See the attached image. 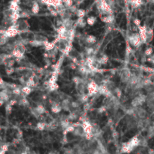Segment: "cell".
Listing matches in <instances>:
<instances>
[{
	"label": "cell",
	"instance_id": "cell-1",
	"mask_svg": "<svg viewBox=\"0 0 154 154\" xmlns=\"http://www.w3.org/2000/svg\"><path fill=\"white\" fill-rule=\"evenodd\" d=\"M141 140L139 139L138 136H134L129 141L125 142L122 144L121 152L123 153H130L132 152L137 147L140 145Z\"/></svg>",
	"mask_w": 154,
	"mask_h": 154
},
{
	"label": "cell",
	"instance_id": "cell-2",
	"mask_svg": "<svg viewBox=\"0 0 154 154\" xmlns=\"http://www.w3.org/2000/svg\"><path fill=\"white\" fill-rule=\"evenodd\" d=\"M20 32L18 30V29L17 28L15 24H12L10 26H8L6 29H2L1 30V34H4L5 36H6L9 38H12L16 37L17 36L20 34Z\"/></svg>",
	"mask_w": 154,
	"mask_h": 154
},
{
	"label": "cell",
	"instance_id": "cell-3",
	"mask_svg": "<svg viewBox=\"0 0 154 154\" xmlns=\"http://www.w3.org/2000/svg\"><path fill=\"white\" fill-rule=\"evenodd\" d=\"M129 42L130 43L131 45L136 47H140L143 44L139 33H133L131 36H129Z\"/></svg>",
	"mask_w": 154,
	"mask_h": 154
},
{
	"label": "cell",
	"instance_id": "cell-4",
	"mask_svg": "<svg viewBox=\"0 0 154 154\" xmlns=\"http://www.w3.org/2000/svg\"><path fill=\"white\" fill-rule=\"evenodd\" d=\"M98 90H99V85L95 80H90V82L87 83V91H88L87 94L90 96H93L98 93Z\"/></svg>",
	"mask_w": 154,
	"mask_h": 154
},
{
	"label": "cell",
	"instance_id": "cell-5",
	"mask_svg": "<svg viewBox=\"0 0 154 154\" xmlns=\"http://www.w3.org/2000/svg\"><path fill=\"white\" fill-rule=\"evenodd\" d=\"M146 101V96H144V95H138L135 96L132 102H131V105L132 108H138L141 106Z\"/></svg>",
	"mask_w": 154,
	"mask_h": 154
},
{
	"label": "cell",
	"instance_id": "cell-6",
	"mask_svg": "<svg viewBox=\"0 0 154 154\" xmlns=\"http://www.w3.org/2000/svg\"><path fill=\"white\" fill-rule=\"evenodd\" d=\"M15 26H17V28L18 29V30L20 32H26L29 31V24L27 22L26 20L22 19V20H19L18 22L15 23Z\"/></svg>",
	"mask_w": 154,
	"mask_h": 154
},
{
	"label": "cell",
	"instance_id": "cell-7",
	"mask_svg": "<svg viewBox=\"0 0 154 154\" xmlns=\"http://www.w3.org/2000/svg\"><path fill=\"white\" fill-rule=\"evenodd\" d=\"M132 77V73L130 70L127 68H125L120 72V79L123 83H128Z\"/></svg>",
	"mask_w": 154,
	"mask_h": 154
},
{
	"label": "cell",
	"instance_id": "cell-8",
	"mask_svg": "<svg viewBox=\"0 0 154 154\" xmlns=\"http://www.w3.org/2000/svg\"><path fill=\"white\" fill-rule=\"evenodd\" d=\"M73 125L75 126V130H74L73 133L77 136L85 137V132H84L82 123H75Z\"/></svg>",
	"mask_w": 154,
	"mask_h": 154
},
{
	"label": "cell",
	"instance_id": "cell-9",
	"mask_svg": "<svg viewBox=\"0 0 154 154\" xmlns=\"http://www.w3.org/2000/svg\"><path fill=\"white\" fill-rule=\"evenodd\" d=\"M134 115H135L140 119H143L147 116V111L141 106L138 108H134Z\"/></svg>",
	"mask_w": 154,
	"mask_h": 154
},
{
	"label": "cell",
	"instance_id": "cell-10",
	"mask_svg": "<svg viewBox=\"0 0 154 154\" xmlns=\"http://www.w3.org/2000/svg\"><path fill=\"white\" fill-rule=\"evenodd\" d=\"M11 54L18 62H20L21 60L23 59V57H24V53L18 48H14V50L12 51Z\"/></svg>",
	"mask_w": 154,
	"mask_h": 154
},
{
	"label": "cell",
	"instance_id": "cell-11",
	"mask_svg": "<svg viewBox=\"0 0 154 154\" xmlns=\"http://www.w3.org/2000/svg\"><path fill=\"white\" fill-rule=\"evenodd\" d=\"M20 0H12L9 4V9L12 11H21L20 8Z\"/></svg>",
	"mask_w": 154,
	"mask_h": 154
},
{
	"label": "cell",
	"instance_id": "cell-12",
	"mask_svg": "<svg viewBox=\"0 0 154 154\" xmlns=\"http://www.w3.org/2000/svg\"><path fill=\"white\" fill-rule=\"evenodd\" d=\"M139 35L141 36V38L142 40V42L146 44L147 43V27L146 26H139Z\"/></svg>",
	"mask_w": 154,
	"mask_h": 154
},
{
	"label": "cell",
	"instance_id": "cell-13",
	"mask_svg": "<svg viewBox=\"0 0 154 154\" xmlns=\"http://www.w3.org/2000/svg\"><path fill=\"white\" fill-rule=\"evenodd\" d=\"M50 109H51V111H52L54 114H59L61 112L62 108V105L59 103V102L54 101L53 104L51 105Z\"/></svg>",
	"mask_w": 154,
	"mask_h": 154
},
{
	"label": "cell",
	"instance_id": "cell-14",
	"mask_svg": "<svg viewBox=\"0 0 154 154\" xmlns=\"http://www.w3.org/2000/svg\"><path fill=\"white\" fill-rule=\"evenodd\" d=\"M101 20L105 23H112L114 20L113 14H107L101 17Z\"/></svg>",
	"mask_w": 154,
	"mask_h": 154
},
{
	"label": "cell",
	"instance_id": "cell-15",
	"mask_svg": "<svg viewBox=\"0 0 154 154\" xmlns=\"http://www.w3.org/2000/svg\"><path fill=\"white\" fill-rule=\"evenodd\" d=\"M61 105L63 110L65 111H69L71 108V101L68 100V98H64L62 100L61 102Z\"/></svg>",
	"mask_w": 154,
	"mask_h": 154
},
{
	"label": "cell",
	"instance_id": "cell-16",
	"mask_svg": "<svg viewBox=\"0 0 154 154\" xmlns=\"http://www.w3.org/2000/svg\"><path fill=\"white\" fill-rule=\"evenodd\" d=\"M85 40V42H86L87 44H90V45H93L94 44L96 43L97 41V38L96 36H93V35H88L86 36V38H84Z\"/></svg>",
	"mask_w": 154,
	"mask_h": 154
},
{
	"label": "cell",
	"instance_id": "cell-17",
	"mask_svg": "<svg viewBox=\"0 0 154 154\" xmlns=\"http://www.w3.org/2000/svg\"><path fill=\"white\" fill-rule=\"evenodd\" d=\"M33 39H35L38 41H41V42H43V43H47L48 41V39L46 36H43V35H40V34H36V35L34 36V38Z\"/></svg>",
	"mask_w": 154,
	"mask_h": 154
},
{
	"label": "cell",
	"instance_id": "cell-18",
	"mask_svg": "<svg viewBox=\"0 0 154 154\" xmlns=\"http://www.w3.org/2000/svg\"><path fill=\"white\" fill-rule=\"evenodd\" d=\"M40 11V6L37 2H33L31 8V11L33 14H37Z\"/></svg>",
	"mask_w": 154,
	"mask_h": 154
},
{
	"label": "cell",
	"instance_id": "cell-19",
	"mask_svg": "<svg viewBox=\"0 0 154 154\" xmlns=\"http://www.w3.org/2000/svg\"><path fill=\"white\" fill-rule=\"evenodd\" d=\"M63 25L65 26V28L68 30L72 29V26L74 25V21L71 19H67L63 20Z\"/></svg>",
	"mask_w": 154,
	"mask_h": 154
},
{
	"label": "cell",
	"instance_id": "cell-20",
	"mask_svg": "<svg viewBox=\"0 0 154 154\" xmlns=\"http://www.w3.org/2000/svg\"><path fill=\"white\" fill-rule=\"evenodd\" d=\"M47 88H48V90L50 92H56L59 89V85L57 82L56 83H49L48 86H47Z\"/></svg>",
	"mask_w": 154,
	"mask_h": 154
},
{
	"label": "cell",
	"instance_id": "cell-21",
	"mask_svg": "<svg viewBox=\"0 0 154 154\" xmlns=\"http://www.w3.org/2000/svg\"><path fill=\"white\" fill-rule=\"evenodd\" d=\"M44 49L45 50L47 51V52H48V51H50V50H54L57 46L55 44V43L54 42H50V41H47L45 44H44Z\"/></svg>",
	"mask_w": 154,
	"mask_h": 154
},
{
	"label": "cell",
	"instance_id": "cell-22",
	"mask_svg": "<svg viewBox=\"0 0 154 154\" xmlns=\"http://www.w3.org/2000/svg\"><path fill=\"white\" fill-rule=\"evenodd\" d=\"M153 38V31L151 28H147V43H150L152 41Z\"/></svg>",
	"mask_w": 154,
	"mask_h": 154
},
{
	"label": "cell",
	"instance_id": "cell-23",
	"mask_svg": "<svg viewBox=\"0 0 154 154\" xmlns=\"http://www.w3.org/2000/svg\"><path fill=\"white\" fill-rule=\"evenodd\" d=\"M130 4L133 8H137L143 4V1L142 0H130Z\"/></svg>",
	"mask_w": 154,
	"mask_h": 154
},
{
	"label": "cell",
	"instance_id": "cell-24",
	"mask_svg": "<svg viewBox=\"0 0 154 154\" xmlns=\"http://www.w3.org/2000/svg\"><path fill=\"white\" fill-rule=\"evenodd\" d=\"M25 85H26V86H28L29 87H32V88L35 87L36 86V81H35V79H34V76H32L29 78H28Z\"/></svg>",
	"mask_w": 154,
	"mask_h": 154
},
{
	"label": "cell",
	"instance_id": "cell-25",
	"mask_svg": "<svg viewBox=\"0 0 154 154\" xmlns=\"http://www.w3.org/2000/svg\"><path fill=\"white\" fill-rule=\"evenodd\" d=\"M35 109H36V111L38 112V114L39 115H42V114H44L45 113V111H46L45 108H44V106L42 104H39V105H38L35 108Z\"/></svg>",
	"mask_w": 154,
	"mask_h": 154
},
{
	"label": "cell",
	"instance_id": "cell-26",
	"mask_svg": "<svg viewBox=\"0 0 154 154\" xmlns=\"http://www.w3.org/2000/svg\"><path fill=\"white\" fill-rule=\"evenodd\" d=\"M89 97L90 96L88 94H82V95H80L79 96V101L80 103H87L89 100Z\"/></svg>",
	"mask_w": 154,
	"mask_h": 154
},
{
	"label": "cell",
	"instance_id": "cell-27",
	"mask_svg": "<svg viewBox=\"0 0 154 154\" xmlns=\"http://www.w3.org/2000/svg\"><path fill=\"white\" fill-rule=\"evenodd\" d=\"M12 90V94L14 95L15 96H20L21 95H23L22 93V88H20L18 87H15Z\"/></svg>",
	"mask_w": 154,
	"mask_h": 154
},
{
	"label": "cell",
	"instance_id": "cell-28",
	"mask_svg": "<svg viewBox=\"0 0 154 154\" xmlns=\"http://www.w3.org/2000/svg\"><path fill=\"white\" fill-rule=\"evenodd\" d=\"M87 24V22L84 20V18H78L77 20V25L80 28H84Z\"/></svg>",
	"mask_w": 154,
	"mask_h": 154
},
{
	"label": "cell",
	"instance_id": "cell-29",
	"mask_svg": "<svg viewBox=\"0 0 154 154\" xmlns=\"http://www.w3.org/2000/svg\"><path fill=\"white\" fill-rule=\"evenodd\" d=\"M47 127V123L44 122H39L36 125V129L39 131H44Z\"/></svg>",
	"mask_w": 154,
	"mask_h": 154
},
{
	"label": "cell",
	"instance_id": "cell-30",
	"mask_svg": "<svg viewBox=\"0 0 154 154\" xmlns=\"http://www.w3.org/2000/svg\"><path fill=\"white\" fill-rule=\"evenodd\" d=\"M9 40V38H8L4 34H1V38H0V44L1 46H4L6 44H8Z\"/></svg>",
	"mask_w": 154,
	"mask_h": 154
},
{
	"label": "cell",
	"instance_id": "cell-31",
	"mask_svg": "<svg viewBox=\"0 0 154 154\" xmlns=\"http://www.w3.org/2000/svg\"><path fill=\"white\" fill-rule=\"evenodd\" d=\"M32 87H29L26 86V85H25L24 87H22V93H23V95L27 96V95L30 94L32 93Z\"/></svg>",
	"mask_w": 154,
	"mask_h": 154
},
{
	"label": "cell",
	"instance_id": "cell-32",
	"mask_svg": "<svg viewBox=\"0 0 154 154\" xmlns=\"http://www.w3.org/2000/svg\"><path fill=\"white\" fill-rule=\"evenodd\" d=\"M112 93L115 97H116L119 99L120 98L121 96H122V92H121L120 89H119L117 87H115V89L112 91Z\"/></svg>",
	"mask_w": 154,
	"mask_h": 154
},
{
	"label": "cell",
	"instance_id": "cell-33",
	"mask_svg": "<svg viewBox=\"0 0 154 154\" xmlns=\"http://www.w3.org/2000/svg\"><path fill=\"white\" fill-rule=\"evenodd\" d=\"M98 60L101 65H105L108 61V57L106 55H102L99 58H98Z\"/></svg>",
	"mask_w": 154,
	"mask_h": 154
},
{
	"label": "cell",
	"instance_id": "cell-34",
	"mask_svg": "<svg viewBox=\"0 0 154 154\" xmlns=\"http://www.w3.org/2000/svg\"><path fill=\"white\" fill-rule=\"evenodd\" d=\"M94 52H95V50L93 47H87L86 48H85V53H86V54L88 57L93 56Z\"/></svg>",
	"mask_w": 154,
	"mask_h": 154
},
{
	"label": "cell",
	"instance_id": "cell-35",
	"mask_svg": "<svg viewBox=\"0 0 154 154\" xmlns=\"http://www.w3.org/2000/svg\"><path fill=\"white\" fill-rule=\"evenodd\" d=\"M96 20H97V19H96V17L91 16V17H89V18H87V24H88L89 26H93V25L96 23Z\"/></svg>",
	"mask_w": 154,
	"mask_h": 154
},
{
	"label": "cell",
	"instance_id": "cell-36",
	"mask_svg": "<svg viewBox=\"0 0 154 154\" xmlns=\"http://www.w3.org/2000/svg\"><path fill=\"white\" fill-rule=\"evenodd\" d=\"M76 14H77L78 18H84L85 14H86V11H85L84 9L80 8V9H77V11L76 12Z\"/></svg>",
	"mask_w": 154,
	"mask_h": 154
},
{
	"label": "cell",
	"instance_id": "cell-37",
	"mask_svg": "<svg viewBox=\"0 0 154 154\" xmlns=\"http://www.w3.org/2000/svg\"><path fill=\"white\" fill-rule=\"evenodd\" d=\"M15 63V59H12V58H9L5 62L4 64L5 65L6 67H13V65H14Z\"/></svg>",
	"mask_w": 154,
	"mask_h": 154
},
{
	"label": "cell",
	"instance_id": "cell-38",
	"mask_svg": "<svg viewBox=\"0 0 154 154\" xmlns=\"http://www.w3.org/2000/svg\"><path fill=\"white\" fill-rule=\"evenodd\" d=\"M62 3L66 8H69L73 5V0H62Z\"/></svg>",
	"mask_w": 154,
	"mask_h": 154
},
{
	"label": "cell",
	"instance_id": "cell-39",
	"mask_svg": "<svg viewBox=\"0 0 154 154\" xmlns=\"http://www.w3.org/2000/svg\"><path fill=\"white\" fill-rule=\"evenodd\" d=\"M74 130H75V126L73 124L68 126L66 129H64V135H66L67 133H69V132H73Z\"/></svg>",
	"mask_w": 154,
	"mask_h": 154
},
{
	"label": "cell",
	"instance_id": "cell-40",
	"mask_svg": "<svg viewBox=\"0 0 154 154\" xmlns=\"http://www.w3.org/2000/svg\"><path fill=\"white\" fill-rule=\"evenodd\" d=\"M153 49L151 47H149L146 48L144 51V55L147 57H150L151 55H153Z\"/></svg>",
	"mask_w": 154,
	"mask_h": 154
},
{
	"label": "cell",
	"instance_id": "cell-41",
	"mask_svg": "<svg viewBox=\"0 0 154 154\" xmlns=\"http://www.w3.org/2000/svg\"><path fill=\"white\" fill-rule=\"evenodd\" d=\"M80 102L79 101H72L71 102V108H73V109L78 108L80 106Z\"/></svg>",
	"mask_w": 154,
	"mask_h": 154
},
{
	"label": "cell",
	"instance_id": "cell-42",
	"mask_svg": "<svg viewBox=\"0 0 154 154\" xmlns=\"http://www.w3.org/2000/svg\"><path fill=\"white\" fill-rule=\"evenodd\" d=\"M8 150V144H2L1 146V152H0V154H5L6 152Z\"/></svg>",
	"mask_w": 154,
	"mask_h": 154
},
{
	"label": "cell",
	"instance_id": "cell-43",
	"mask_svg": "<svg viewBox=\"0 0 154 154\" xmlns=\"http://www.w3.org/2000/svg\"><path fill=\"white\" fill-rule=\"evenodd\" d=\"M14 72V68L13 67H6L5 68V73L8 75H11Z\"/></svg>",
	"mask_w": 154,
	"mask_h": 154
},
{
	"label": "cell",
	"instance_id": "cell-44",
	"mask_svg": "<svg viewBox=\"0 0 154 154\" xmlns=\"http://www.w3.org/2000/svg\"><path fill=\"white\" fill-rule=\"evenodd\" d=\"M12 105H11L9 103H8L7 102V104H6V105H5V112L8 114H10L11 113V111H12Z\"/></svg>",
	"mask_w": 154,
	"mask_h": 154
},
{
	"label": "cell",
	"instance_id": "cell-45",
	"mask_svg": "<svg viewBox=\"0 0 154 154\" xmlns=\"http://www.w3.org/2000/svg\"><path fill=\"white\" fill-rule=\"evenodd\" d=\"M29 18V14L26 11H20V18Z\"/></svg>",
	"mask_w": 154,
	"mask_h": 154
},
{
	"label": "cell",
	"instance_id": "cell-46",
	"mask_svg": "<svg viewBox=\"0 0 154 154\" xmlns=\"http://www.w3.org/2000/svg\"><path fill=\"white\" fill-rule=\"evenodd\" d=\"M106 111H107V107H106V106H101V107H100V108L98 109V114L105 113Z\"/></svg>",
	"mask_w": 154,
	"mask_h": 154
},
{
	"label": "cell",
	"instance_id": "cell-47",
	"mask_svg": "<svg viewBox=\"0 0 154 154\" xmlns=\"http://www.w3.org/2000/svg\"><path fill=\"white\" fill-rule=\"evenodd\" d=\"M134 24L135 25V26H141V20H139V19H138V18H135V20H134Z\"/></svg>",
	"mask_w": 154,
	"mask_h": 154
},
{
	"label": "cell",
	"instance_id": "cell-48",
	"mask_svg": "<svg viewBox=\"0 0 154 154\" xmlns=\"http://www.w3.org/2000/svg\"><path fill=\"white\" fill-rule=\"evenodd\" d=\"M147 61L150 62L153 64H154V55H151L150 57H149V58L147 59Z\"/></svg>",
	"mask_w": 154,
	"mask_h": 154
},
{
	"label": "cell",
	"instance_id": "cell-49",
	"mask_svg": "<svg viewBox=\"0 0 154 154\" xmlns=\"http://www.w3.org/2000/svg\"><path fill=\"white\" fill-rule=\"evenodd\" d=\"M69 67H70V68L71 69H76V68H77V65L74 63V62H72V63H70L69 64Z\"/></svg>",
	"mask_w": 154,
	"mask_h": 154
},
{
	"label": "cell",
	"instance_id": "cell-50",
	"mask_svg": "<svg viewBox=\"0 0 154 154\" xmlns=\"http://www.w3.org/2000/svg\"><path fill=\"white\" fill-rule=\"evenodd\" d=\"M150 2H151L153 4H154V0H150Z\"/></svg>",
	"mask_w": 154,
	"mask_h": 154
},
{
	"label": "cell",
	"instance_id": "cell-51",
	"mask_svg": "<svg viewBox=\"0 0 154 154\" xmlns=\"http://www.w3.org/2000/svg\"><path fill=\"white\" fill-rule=\"evenodd\" d=\"M21 154H28V153H27L26 152H23V153H22Z\"/></svg>",
	"mask_w": 154,
	"mask_h": 154
},
{
	"label": "cell",
	"instance_id": "cell-52",
	"mask_svg": "<svg viewBox=\"0 0 154 154\" xmlns=\"http://www.w3.org/2000/svg\"><path fill=\"white\" fill-rule=\"evenodd\" d=\"M153 83H154V82H153Z\"/></svg>",
	"mask_w": 154,
	"mask_h": 154
}]
</instances>
